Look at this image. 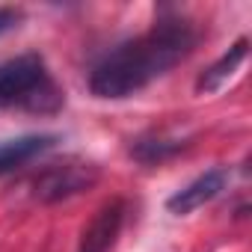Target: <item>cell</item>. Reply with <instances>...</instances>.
<instances>
[{"label":"cell","instance_id":"1","mask_svg":"<svg viewBox=\"0 0 252 252\" xmlns=\"http://www.w3.org/2000/svg\"><path fill=\"white\" fill-rule=\"evenodd\" d=\"M193 45L196 30L187 18L160 15L149 33L119 45L95 65L89 89L98 98H128L175 68L193 51Z\"/></svg>","mask_w":252,"mask_h":252},{"label":"cell","instance_id":"2","mask_svg":"<svg viewBox=\"0 0 252 252\" xmlns=\"http://www.w3.org/2000/svg\"><path fill=\"white\" fill-rule=\"evenodd\" d=\"M42 98L60 101V92L48 83L42 57L24 54L0 65V104H27L33 110H45Z\"/></svg>","mask_w":252,"mask_h":252},{"label":"cell","instance_id":"3","mask_svg":"<svg viewBox=\"0 0 252 252\" xmlns=\"http://www.w3.org/2000/svg\"><path fill=\"white\" fill-rule=\"evenodd\" d=\"M95 181H98V166L83 163V160H65V163L48 166L36 178L33 193L42 202H60V199H68L74 193L89 190Z\"/></svg>","mask_w":252,"mask_h":252},{"label":"cell","instance_id":"4","mask_svg":"<svg viewBox=\"0 0 252 252\" xmlns=\"http://www.w3.org/2000/svg\"><path fill=\"white\" fill-rule=\"evenodd\" d=\"M122 222H125V202L122 199H110L107 205L98 208V214L83 228L77 252H110L116 237H119V231H122Z\"/></svg>","mask_w":252,"mask_h":252},{"label":"cell","instance_id":"5","mask_svg":"<svg viewBox=\"0 0 252 252\" xmlns=\"http://www.w3.org/2000/svg\"><path fill=\"white\" fill-rule=\"evenodd\" d=\"M222 187H225V172H222V169H211V172L199 175L196 181H190L184 190H178V193L166 202V208H169L172 214H190V211L202 208L205 202H211L214 196H220Z\"/></svg>","mask_w":252,"mask_h":252},{"label":"cell","instance_id":"6","mask_svg":"<svg viewBox=\"0 0 252 252\" xmlns=\"http://www.w3.org/2000/svg\"><path fill=\"white\" fill-rule=\"evenodd\" d=\"M57 143V137L51 134H30V137H15V140H3L0 143V175L33 160L36 155H42L45 149H51Z\"/></svg>","mask_w":252,"mask_h":252},{"label":"cell","instance_id":"7","mask_svg":"<svg viewBox=\"0 0 252 252\" xmlns=\"http://www.w3.org/2000/svg\"><path fill=\"white\" fill-rule=\"evenodd\" d=\"M246 51H249V42L246 39H237L211 68H205V74L196 80V89L199 92H217V89H222L225 86V80L240 68V63L246 60Z\"/></svg>","mask_w":252,"mask_h":252},{"label":"cell","instance_id":"8","mask_svg":"<svg viewBox=\"0 0 252 252\" xmlns=\"http://www.w3.org/2000/svg\"><path fill=\"white\" fill-rule=\"evenodd\" d=\"M181 149V143H169V140H143V143H137V149H134V155L140 158V160H146V163H155V160H163V158H169V155H175Z\"/></svg>","mask_w":252,"mask_h":252},{"label":"cell","instance_id":"9","mask_svg":"<svg viewBox=\"0 0 252 252\" xmlns=\"http://www.w3.org/2000/svg\"><path fill=\"white\" fill-rule=\"evenodd\" d=\"M18 12L15 9H0V36H3V33H9L12 27H18Z\"/></svg>","mask_w":252,"mask_h":252}]
</instances>
